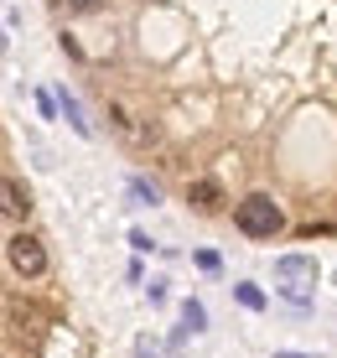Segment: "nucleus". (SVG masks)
I'll list each match as a JSON object with an SVG mask.
<instances>
[{"mask_svg":"<svg viewBox=\"0 0 337 358\" xmlns=\"http://www.w3.org/2000/svg\"><path fill=\"white\" fill-rule=\"evenodd\" d=\"M234 296H239L249 312H265V291H259V286H249V280H244V286H234Z\"/></svg>","mask_w":337,"mask_h":358,"instance_id":"nucleus-9","label":"nucleus"},{"mask_svg":"<svg viewBox=\"0 0 337 358\" xmlns=\"http://www.w3.org/2000/svg\"><path fill=\"white\" fill-rule=\"evenodd\" d=\"M6 255H10V270H16V275H27V280L47 270V250H42V239H31V234L6 239Z\"/></svg>","mask_w":337,"mask_h":358,"instance_id":"nucleus-3","label":"nucleus"},{"mask_svg":"<svg viewBox=\"0 0 337 358\" xmlns=\"http://www.w3.org/2000/svg\"><path fill=\"white\" fill-rule=\"evenodd\" d=\"M275 280H280V296L291 306H311V280H317V260H306V255H280L275 260Z\"/></svg>","mask_w":337,"mask_h":358,"instance_id":"nucleus-2","label":"nucleus"},{"mask_svg":"<svg viewBox=\"0 0 337 358\" xmlns=\"http://www.w3.org/2000/svg\"><path fill=\"white\" fill-rule=\"evenodd\" d=\"M6 213H10V218H27V213H31V192L21 187L16 177H6Z\"/></svg>","mask_w":337,"mask_h":358,"instance_id":"nucleus-5","label":"nucleus"},{"mask_svg":"<svg viewBox=\"0 0 337 358\" xmlns=\"http://www.w3.org/2000/svg\"><path fill=\"white\" fill-rule=\"evenodd\" d=\"M187 203H192L197 213H218V208H223V187L213 177H197L192 187H187Z\"/></svg>","mask_w":337,"mask_h":358,"instance_id":"nucleus-4","label":"nucleus"},{"mask_svg":"<svg viewBox=\"0 0 337 358\" xmlns=\"http://www.w3.org/2000/svg\"><path fill=\"white\" fill-rule=\"evenodd\" d=\"M57 104H62V115H68V125L78 130V135H94V125L83 120V104H78V99H73L68 89H57Z\"/></svg>","mask_w":337,"mask_h":358,"instance_id":"nucleus-6","label":"nucleus"},{"mask_svg":"<svg viewBox=\"0 0 337 358\" xmlns=\"http://www.w3.org/2000/svg\"><path fill=\"white\" fill-rule=\"evenodd\" d=\"M130 197H135V203H145V208H156V203H161L156 182H145V177H135V182H130Z\"/></svg>","mask_w":337,"mask_h":358,"instance_id":"nucleus-8","label":"nucleus"},{"mask_svg":"<svg viewBox=\"0 0 337 358\" xmlns=\"http://www.w3.org/2000/svg\"><path fill=\"white\" fill-rule=\"evenodd\" d=\"M234 224H239L249 239H275V234L285 229V213L275 208V197L254 192V197H244V203L234 208Z\"/></svg>","mask_w":337,"mask_h":358,"instance_id":"nucleus-1","label":"nucleus"},{"mask_svg":"<svg viewBox=\"0 0 337 358\" xmlns=\"http://www.w3.org/2000/svg\"><path fill=\"white\" fill-rule=\"evenodd\" d=\"M275 358H317V353H275Z\"/></svg>","mask_w":337,"mask_h":358,"instance_id":"nucleus-10","label":"nucleus"},{"mask_svg":"<svg viewBox=\"0 0 337 358\" xmlns=\"http://www.w3.org/2000/svg\"><path fill=\"white\" fill-rule=\"evenodd\" d=\"M182 322L192 327V332H203V327H208V312H203V301H192V296H187V301H182Z\"/></svg>","mask_w":337,"mask_h":358,"instance_id":"nucleus-7","label":"nucleus"}]
</instances>
